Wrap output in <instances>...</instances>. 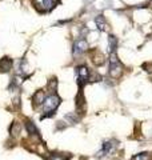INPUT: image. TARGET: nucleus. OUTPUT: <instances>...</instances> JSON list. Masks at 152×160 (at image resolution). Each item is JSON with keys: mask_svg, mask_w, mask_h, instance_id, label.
<instances>
[{"mask_svg": "<svg viewBox=\"0 0 152 160\" xmlns=\"http://www.w3.org/2000/svg\"><path fill=\"white\" fill-rule=\"evenodd\" d=\"M49 160H68V156H62V155H51Z\"/></svg>", "mask_w": 152, "mask_h": 160, "instance_id": "ddd939ff", "label": "nucleus"}, {"mask_svg": "<svg viewBox=\"0 0 152 160\" xmlns=\"http://www.w3.org/2000/svg\"><path fill=\"white\" fill-rule=\"evenodd\" d=\"M43 102H44V93H43V91H39L33 96V103H35V106H36V104H38V106H40Z\"/></svg>", "mask_w": 152, "mask_h": 160, "instance_id": "1a4fd4ad", "label": "nucleus"}, {"mask_svg": "<svg viewBox=\"0 0 152 160\" xmlns=\"http://www.w3.org/2000/svg\"><path fill=\"white\" fill-rule=\"evenodd\" d=\"M114 148H115V144L112 142H105L103 144V149L99 152V156H104V155H107V153H111L114 151Z\"/></svg>", "mask_w": 152, "mask_h": 160, "instance_id": "0eeeda50", "label": "nucleus"}, {"mask_svg": "<svg viewBox=\"0 0 152 160\" xmlns=\"http://www.w3.org/2000/svg\"><path fill=\"white\" fill-rule=\"evenodd\" d=\"M108 42H109V52H116V38L111 35Z\"/></svg>", "mask_w": 152, "mask_h": 160, "instance_id": "f8f14e48", "label": "nucleus"}, {"mask_svg": "<svg viewBox=\"0 0 152 160\" xmlns=\"http://www.w3.org/2000/svg\"><path fill=\"white\" fill-rule=\"evenodd\" d=\"M131 160H151V153H148V152L139 153V155H136V156H134Z\"/></svg>", "mask_w": 152, "mask_h": 160, "instance_id": "9b49d317", "label": "nucleus"}, {"mask_svg": "<svg viewBox=\"0 0 152 160\" xmlns=\"http://www.w3.org/2000/svg\"><path fill=\"white\" fill-rule=\"evenodd\" d=\"M96 26H98V28L100 29V31H107V28H108V24H107V22H105V19L103 16L96 18Z\"/></svg>", "mask_w": 152, "mask_h": 160, "instance_id": "6e6552de", "label": "nucleus"}, {"mask_svg": "<svg viewBox=\"0 0 152 160\" xmlns=\"http://www.w3.org/2000/svg\"><path fill=\"white\" fill-rule=\"evenodd\" d=\"M109 62H111V66H109V73H111V76L115 78V79H118L120 75H121V72H123V67H121L120 62L118 60V58H116V52H111Z\"/></svg>", "mask_w": 152, "mask_h": 160, "instance_id": "f03ea898", "label": "nucleus"}, {"mask_svg": "<svg viewBox=\"0 0 152 160\" xmlns=\"http://www.w3.org/2000/svg\"><path fill=\"white\" fill-rule=\"evenodd\" d=\"M60 106V98L56 95H51L47 99H44V118L45 116H52L56 108Z\"/></svg>", "mask_w": 152, "mask_h": 160, "instance_id": "f257e3e1", "label": "nucleus"}, {"mask_svg": "<svg viewBox=\"0 0 152 160\" xmlns=\"http://www.w3.org/2000/svg\"><path fill=\"white\" fill-rule=\"evenodd\" d=\"M55 3H56V0H33L35 7L40 12H47L52 9L55 7Z\"/></svg>", "mask_w": 152, "mask_h": 160, "instance_id": "7ed1b4c3", "label": "nucleus"}, {"mask_svg": "<svg viewBox=\"0 0 152 160\" xmlns=\"http://www.w3.org/2000/svg\"><path fill=\"white\" fill-rule=\"evenodd\" d=\"M88 49V44H87V42L85 40H78L75 44H73V56L76 58V56H79V55H83L85 51Z\"/></svg>", "mask_w": 152, "mask_h": 160, "instance_id": "39448f33", "label": "nucleus"}, {"mask_svg": "<svg viewBox=\"0 0 152 160\" xmlns=\"http://www.w3.org/2000/svg\"><path fill=\"white\" fill-rule=\"evenodd\" d=\"M12 60L9 58H3L0 59V72H8L12 68Z\"/></svg>", "mask_w": 152, "mask_h": 160, "instance_id": "423d86ee", "label": "nucleus"}, {"mask_svg": "<svg viewBox=\"0 0 152 160\" xmlns=\"http://www.w3.org/2000/svg\"><path fill=\"white\" fill-rule=\"evenodd\" d=\"M76 73H78V83H79V86L80 87H84V84L85 83H88V80H89V71L87 69V67H78L76 68Z\"/></svg>", "mask_w": 152, "mask_h": 160, "instance_id": "20e7f679", "label": "nucleus"}, {"mask_svg": "<svg viewBox=\"0 0 152 160\" xmlns=\"http://www.w3.org/2000/svg\"><path fill=\"white\" fill-rule=\"evenodd\" d=\"M25 128H27V129H28V132H29V133H32V135H38V133H39L38 128L33 126V123H32V122H27V123H25Z\"/></svg>", "mask_w": 152, "mask_h": 160, "instance_id": "9d476101", "label": "nucleus"}]
</instances>
